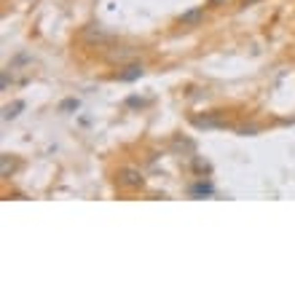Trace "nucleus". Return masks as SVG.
I'll use <instances>...</instances> for the list:
<instances>
[{
	"instance_id": "obj_1",
	"label": "nucleus",
	"mask_w": 295,
	"mask_h": 295,
	"mask_svg": "<svg viewBox=\"0 0 295 295\" xmlns=\"http://www.w3.org/2000/svg\"><path fill=\"white\" fill-rule=\"evenodd\" d=\"M118 185L121 188H143L145 185V177H143V172L140 169H134V167H123V169H118Z\"/></svg>"
},
{
	"instance_id": "obj_2",
	"label": "nucleus",
	"mask_w": 295,
	"mask_h": 295,
	"mask_svg": "<svg viewBox=\"0 0 295 295\" xmlns=\"http://www.w3.org/2000/svg\"><path fill=\"white\" fill-rule=\"evenodd\" d=\"M191 123L198 126V129H220V126H225V121H223L220 113H215V116H194Z\"/></svg>"
},
{
	"instance_id": "obj_3",
	"label": "nucleus",
	"mask_w": 295,
	"mask_h": 295,
	"mask_svg": "<svg viewBox=\"0 0 295 295\" xmlns=\"http://www.w3.org/2000/svg\"><path fill=\"white\" fill-rule=\"evenodd\" d=\"M83 38H86V43H107L113 35L99 25H89L86 30H83Z\"/></svg>"
},
{
	"instance_id": "obj_4",
	"label": "nucleus",
	"mask_w": 295,
	"mask_h": 295,
	"mask_svg": "<svg viewBox=\"0 0 295 295\" xmlns=\"http://www.w3.org/2000/svg\"><path fill=\"white\" fill-rule=\"evenodd\" d=\"M201 22H204V8H191V11H185V14H180L177 25L180 27H198Z\"/></svg>"
},
{
	"instance_id": "obj_5",
	"label": "nucleus",
	"mask_w": 295,
	"mask_h": 295,
	"mask_svg": "<svg viewBox=\"0 0 295 295\" xmlns=\"http://www.w3.org/2000/svg\"><path fill=\"white\" fill-rule=\"evenodd\" d=\"M143 73H145L143 65H129V67H123L121 73H116V78H118V81H137Z\"/></svg>"
},
{
	"instance_id": "obj_6",
	"label": "nucleus",
	"mask_w": 295,
	"mask_h": 295,
	"mask_svg": "<svg viewBox=\"0 0 295 295\" xmlns=\"http://www.w3.org/2000/svg\"><path fill=\"white\" fill-rule=\"evenodd\" d=\"M191 194L194 196H212L215 194V188H212V183H196V185H191Z\"/></svg>"
},
{
	"instance_id": "obj_7",
	"label": "nucleus",
	"mask_w": 295,
	"mask_h": 295,
	"mask_svg": "<svg viewBox=\"0 0 295 295\" xmlns=\"http://www.w3.org/2000/svg\"><path fill=\"white\" fill-rule=\"evenodd\" d=\"M22 107H25V102H14V105H8V107L3 110V118H5V121H8V118H16Z\"/></svg>"
},
{
	"instance_id": "obj_8",
	"label": "nucleus",
	"mask_w": 295,
	"mask_h": 295,
	"mask_svg": "<svg viewBox=\"0 0 295 295\" xmlns=\"http://www.w3.org/2000/svg\"><path fill=\"white\" fill-rule=\"evenodd\" d=\"M172 145L177 148V150H183V148H185V150H188L191 156H194V150H196V145L191 143V140H180V137H174V140H172Z\"/></svg>"
},
{
	"instance_id": "obj_9",
	"label": "nucleus",
	"mask_w": 295,
	"mask_h": 295,
	"mask_svg": "<svg viewBox=\"0 0 295 295\" xmlns=\"http://www.w3.org/2000/svg\"><path fill=\"white\" fill-rule=\"evenodd\" d=\"M194 169H196V172H209V164L207 161H201V158H198V156H194Z\"/></svg>"
},
{
	"instance_id": "obj_10",
	"label": "nucleus",
	"mask_w": 295,
	"mask_h": 295,
	"mask_svg": "<svg viewBox=\"0 0 295 295\" xmlns=\"http://www.w3.org/2000/svg\"><path fill=\"white\" fill-rule=\"evenodd\" d=\"M8 172H14V158L3 156V177H8Z\"/></svg>"
},
{
	"instance_id": "obj_11",
	"label": "nucleus",
	"mask_w": 295,
	"mask_h": 295,
	"mask_svg": "<svg viewBox=\"0 0 295 295\" xmlns=\"http://www.w3.org/2000/svg\"><path fill=\"white\" fill-rule=\"evenodd\" d=\"M73 107H78V99H67L65 105H62V110H73Z\"/></svg>"
},
{
	"instance_id": "obj_12",
	"label": "nucleus",
	"mask_w": 295,
	"mask_h": 295,
	"mask_svg": "<svg viewBox=\"0 0 295 295\" xmlns=\"http://www.w3.org/2000/svg\"><path fill=\"white\" fill-rule=\"evenodd\" d=\"M255 132H258V126H242L239 129V134H255Z\"/></svg>"
},
{
	"instance_id": "obj_13",
	"label": "nucleus",
	"mask_w": 295,
	"mask_h": 295,
	"mask_svg": "<svg viewBox=\"0 0 295 295\" xmlns=\"http://www.w3.org/2000/svg\"><path fill=\"white\" fill-rule=\"evenodd\" d=\"M228 3V0H209V5H212V8H218V5H225Z\"/></svg>"
},
{
	"instance_id": "obj_14",
	"label": "nucleus",
	"mask_w": 295,
	"mask_h": 295,
	"mask_svg": "<svg viewBox=\"0 0 295 295\" xmlns=\"http://www.w3.org/2000/svg\"><path fill=\"white\" fill-rule=\"evenodd\" d=\"M252 3H260V0H242V5H252Z\"/></svg>"
},
{
	"instance_id": "obj_15",
	"label": "nucleus",
	"mask_w": 295,
	"mask_h": 295,
	"mask_svg": "<svg viewBox=\"0 0 295 295\" xmlns=\"http://www.w3.org/2000/svg\"><path fill=\"white\" fill-rule=\"evenodd\" d=\"M27 3H32V0H27Z\"/></svg>"
}]
</instances>
